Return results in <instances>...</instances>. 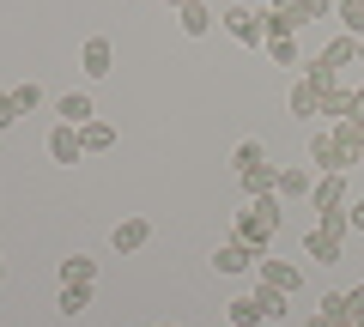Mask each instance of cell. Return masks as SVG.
<instances>
[{
  "label": "cell",
  "instance_id": "1",
  "mask_svg": "<svg viewBox=\"0 0 364 327\" xmlns=\"http://www.w3.org/2000/svg\"><path fill=\"white\" fill-rule=\"evenodd\" d=\"M273 231H279V194H261L249 200V212H237V243H249L255 255H267Z\"/></svg>",
  "mask_w": 364,
  "mask_h": 327
},
{
  "label": "cell",
  "instance_id": "2",
  "mask_svg": "<svg viewBox=\"0 0 364 327\" xmlns=\"http://www.w3.org/2000/svg\"><path fill=\"white\" fill-rule=\"evenodd\" d=\"M219 25L231 31V37L243 43V49H267V31H261V13H255V6H225V13H219Z\"/></svg>",
  "mask_w": 364,
  "mask_h": 327
},
{
  "label": "cell",
  "instance_id": "3",
  "mask_svg": "<svg viewBox=\"0 0 364 327\" xmlns=\"http://www.w3.org/2000/svg\"><path fill=\"white\" fill-rule=\"evenodd\" d=\"M49 157L61 164V170H73L79 157H85V140H79L73 121H55V128H49Z\"/></svg>",
  "mask_w": 364,
  "mask_h": 327
},
{
  "label": "cell",
  "instance_id": "4",
  "mask_svg": "<svg viewBox=\"0 0 364 327\" xmlns=\"http://www.w3.org/2000/svg\"><path fill=\"white\" fill-rule=\"evenodd\" d=\"M304 255H310L316 267H340V231H328V224H310V236H304Z\"/></svg>",
  "mask_w": 364,
  "mask_h": 327
},
{
  "label": "cell",
  "instance_id": "5",
  "mask_svg": "<svg viewBox=\"0 0 364 327\" xmlns=\"http://www.w3.org/2000/svg\"><path fill=\"white\" fill-rule=\"evenodd\" d=\"M255 279H261V285H273V291H286V297L304 285L298 267H291V261H273V255H261V261H255Z\"/></svg>",
  "mask_w": 364,
  "mask_h": 327
},
{
  "label": "cell",
  "instance_id": "6",
  "mask_svg": "<svg viewBox=\"0 0 364 327\" xmlns=\"http://www.w3.org/2000/svg\"><path fill=\"white\" fill-rule=\"evenodd\" d=\"M261 31H267V43H279V37H298V31H304V18L291 13V0H273L267 13H261Z\"/></svg>",
  "mask_w": 364,
  "mask_h": 327
},
{
  "label": "cell",
  "instance_id": "7",
  "mask_svg": "<svg viewBox=\"0 0 364 327\" xmlns=\"http://www.w3.org/2000/svg\"><path fill=\"white\" fill-rule=\"evenodd\" d=\"M310 164H316V170H352V164H346V157H340V145H334V133H328V128H316L310 133Z\"/></svg>",
  "mask_w": 364,
  "mask_h": 327
},
{
  "label": "cell",
  "instance_id": "8",
  "mask_svg": "<svg viewBox=\"0 0 364 327\" xmlns=\"http://www.w3.org/2000/svg\"><path fill=\"white\" fill-rule=\"evenodd\" d=\"M255 261H261V255L249 249V243H237V236H231V243H219V255H213V267H219L225 279H231V273H249Z\"/></svg>",
  "mask_w": 364,
  "mask_h": 327
},
{
  "label": "cell",
  "instance_id": "9",
  "mask_svg": "<svg viewBox=\"0 0 364 327\" xmlns=\"http://www.w3.org/2000/svg\"><path fill=\"white\" fill-rule=\"evenodd\" d=\"M146 236H152V224H146V218H122L116 231H109V249H116V255H134V249H146Z\"/></svg>",
  "mask_w": 364,
  "mask_h": 327
},
{
  "label": "cell",
  "instance_id": "10",
  "mask_svg": "<svg viewBox=\"0 0 364 327\" xmlns=\"http://www.w3.org/2000/svg\"><path fill=\"white\" fill-rule=\"evenodd\" d=\"M79 67H85V79H104L109 67H116V49H109V37H91L85 49H79Z\"/></svg>",
  "mask_w": 364,
  "mask_h": 327
},
{
  "label": "cell",
  "instance_id": "11",
  "mask_svg": "<svg viewBox=\"0 0 364 327\" xmlns=\"http://www.w3.org/2000/svg\"><path fill=\"white\" fill-rule=\"evenodd\" d=\"M352 61H358V37H346V31H340V37L328 43L322 55H316V67H328L334 79H340V67H352Z\"/></svg>",
  "mask_w": 364,
  "mask_h": 327
},
{
  "label": "cell",
  "instance_id": "12",
  "mask_svg": "<svg viewBox=\"0 0 364 327\" xmlns=\"http://www.w3.org/2000/svg\"><path fill=\"white\" fill-rule=\"evenodd\" d=\"M310 327H352V309H346V291H328V297L316 303Z\"/></svg>",
  "mask_w": 364,
  "mask_h": 327
},
{
  "label": "cell",
  "instance_id": "13",
  "mask_svg": "<svg viewBox=\"0 0 364 327\" xmlns=\"http://www.w3.org/2000/svg\"><path fill=\"white\" fill-rule=\"evenodd\" d=\"M225 315H231V327H267L273 315L261 309V297L249 291V297H237V303H225Z\"/></svg>",
  "mask_w": 364,
  "mask_h": 327
},
{
  "label": "cell",
  "instance_id": "14",
  "mask_svg": "<svg viewBox=\"0 0 364 327\" xmlns=\"http://www.w3.org/2000/svg\"><path fill=\"white\" fill-rule=\"evenodd\" d=\"M310 188H316L310 170H279V176H273V194H279V200H304Z\"/></svg>",
  "mask_w": 364,
  "mask_h": 327
},
{
  "label": "cell",
  "instance_id": "15",
  "mask_svg": "<svg viewBox=\"0 0 364 327\" xmlns=\"http://www.w3.org/2000/svg\"><path fill=\"white\" fill-rule=\"evenodd\" d=\"M316 97H322V116H328V121L358 116V92H340V85H328V92H316Z\"/></svg>",
  "mask_w": 364,
  "mask_h": 327
},
{
  "label": "cell",
  "instance_id": "16",
  "mask_svg": "<svg viewBox=\"0 0 364 327\" xmlns=\"http://www.w3.org/2000/svg\"><path fill=\"white\" fill-rule=\"evenodd\" d=\"M55 116H61V121H73V128H85V121L97 116V109H91V97H85V92H67L61 104H55Z\"/></svg>",
  "mask_w": 364,
  "mask_h": 327
},
{
  "label": "cell",
  "instance_id": "17",
  "mask_svg": "<svg viewBox=\"0 0 364 327\" xmlns=\"http://www.w3.org/2000/svg\"><path fill=\"white\" fill-rule=\"evenodd\" d=\"M176 25L188 31V37H207V31H213V13H207V0H188V6L176 13Z\"/></svg>",
  "mask_w": 364,
  "mask_h": 327
},
{
  "label": "cell",
  "instance_id": "18",
  "mask_svg": "<svg viewBox=\"0 0 364 327\" xmlns=\"http://www.w3.org/2000/svg\"><path fill=\"white\" fill-rule=\"evenodd\" d=\"M291 116H304V121H316V116H322V97H316V85H310V79H298V85H291Z\"/></svg>",
  "mask_w": 364,
  "mask_h": 327
},
{
  "label": "cell",
  "instance_id": "19",
  "mask_svg": "<svg viewBox=\"0 0 364 327\" xmlns=\"http://www.w3.org/2000/svg\"><path fill=\"white\" fill-rule=\"evenodd\" d=\"M79 140H85V152H109V145H116V128H109V121H97V116H91L85 128H79Z\"/></svg>",
  "mask_w": 364,
  "mask_h": 327
},
{
  "label": "cell",
  "instance_id": "20",
  "mask_svg": "<svg viewBox=\"0 0 364 327\" xmlns=\"http://www.w3.org/2000/svg\"><path fill=\"white\" fill-rule=\"evenodd\" d=\"M334 18H340V31H346V37H358V43H364V0H340Z\"/></svg>",
  "mask_w": 364,
  "mask_h": 327
},
{
  "label": "cell",
  "instance_id": "21",
  "mask_svg": "<svg viewBox=\"0 0 364 327\" xmlns=\"http://www.w3.org/2000/svg\"><path fill=\"white\" fill-rule=\"evenodd\" d=\"M97 279V261L91 255H73V261H61V285H91Z\"/></svg>",
  "mask_w": 364,
  "mask_h": 327
},
{
  "label": "cell",
  "instance_id": "22",
  "mask_svg": "<svg viewBox=\"0 0 364 327\" xmlns=\"http://www.w3.org/2000/svg\"><path fill=\"white\" fill-rule=\"evenodd\" d=\"M273 176H279V170H273V164H255V170H243V194H249V200L273 194Z\"/></svg>",
  "mask_w": 364,
  "mask_h": 327
},
{
  "label": "cell",
  "instance_id": "23",
  "mask_svg": "<svg viewBox=\"0 0 364 327\" xmlns=\"http://www.w3.org/2000/svg\"><path fill=\"white\" fill-rule=\"evenodd\" d=\"M85 303H91V285H61V297H55V309H61L67 321H73V315L85 309Z\"/></svg>",
  "mask_w": 364,
  "mask_h": 327
},
{
  "label": "cell",
  "instance_id": "24",
  "mask_svg": "<svg viewBox=\"0 0 364 327\" xmlns=\"http://www.w3.org/2000/svg\"><path fill=\"white\" fill-rule=\"evenodd\" d=\"M255 164H267V145H261V140H243V145H237V176L255 170Z\"/></svg>",
  "mask_w": 364,
  "mask_h": 327
},
{
  "label": "cell",
  "instance_id": "25",
  "mask_svg": "<svg viewBox=\"0 0 364 327\" xmlns=\"http://www.w3.org/2000/svg\"><path fill=\"white\" fill-rule=\"evenodd\" d=\"M267 61H273V67H298V37H279V43H267Z\"/></svg>",
  "mask_w": 364,
  "mask_h": 327
},
{
  "label": "cell",
  "instance_id": "26",
  "mask_svg": "<svg viewBox=\"0 0 364 327\" xmlns=\"http://www.w3.org/2000/svg\"><path fill=\"white\" fill-rule=\"evenodd\" d=\"M13 104H18V116H31V109L43 104V85H31V79H25V85H13Z\"/></svg>",
  "mask_w": 364,
  "mask_h": 327
},
{
  "label": "cell",
  "instance_id": "27",
  "mask_svg": "<svg viewBox=\"0 0 364 327\" xmlns=\"http://www.w3.org/2000/svg\"><path fill=\"white\" fill-rule=\"evenodd\" d=\"M291 13L310 25V18H328V13H334V0H291Z\"/></svg>",
  "mask_w": 364,
  "mask_h": 327
},
{
  "label": "cell",
  "instance_id": "28",
  "mask_svg": "<svg viewBox=\"0 0 364 327\" xmlns=\"http://www.w3.org/2000/svg\"><path fill=\"white\" fill-rule=\"evenodd\" d=\"M0 128H18V104H13V92H0Z\"/></svg>",
  "mask_w": 364,
  "mask_h": 327
},
{
  "label": "cell",
  "instance_id": "29",
  "mask_svg": "<svg viewBox=\"0 0 364 327\" xmlns=\"http://www.w3.org/2000/svg\"><path fill=\"white\" fill-rule=\"evenodd\" d=\"M346 231L364 236V200H346Z\"/></svg>",
  "mask_w": 364,
  "mask_h": 327
},
{
  "label": "cell",
  "instance_id": "30",
  "mask_svg": "<svg viewBox=\"0 0 364 327\" xmlns=\"http://www.w3.org/2000/svg\"><path fill=\"white\" fill-rule=\"evenodd\" d=\"M346 309H352V321L364 315V285H352V291H346Z\"/></svg>",
  "mask_w": 364,
  "mask_h": 327
},
{
  "label": "cell",
  "instance_id": "31",
  "mask_svg": "<svg viewBox=\"0 0 364 327\" xmlns=\"http://www.w3.org/2000/svg\"><path fill=\"white\" fill-rule=\"evenodd\" d=\"M164 6H170V13H182V6H188V0H164Z\"/></svg>",
  "mask_w": 364,
  "mask_h": 327
},
{
  "label": "cell",
  "instance_id": "32",
  "mask_svg": "<svg viewBox=\"0 0 364 327\" xmlns=\"http://www.w3.org/2000/svg\"><path fill=\"white\" fill-rule=\"evenodd\" d=\"M0 279H6V261H0Z\"/></svg>",
  "mask_w": 364,
  "mask_h": 327
},
{
  "label": "cell",
  "instance_id": "33",
  "mask_svg": "<svg viewBox=\"0 0 364 327\" xmlns=\"http://www.w3.org/2000/svg\"><path fill=\"white\" fill-rule=\"evenodd\" d=\"M358 61H364V43H358Z\"/></svg>",
  "mask_w": 364,
  "mask_h": 327
},
{
  "label": "cell",
  "instance_id": "34",
  "mask_svg": "<svg viewBox=\"0 0 364 327\" xmlns=\"http://www.w3.org/2000/svg\"><path fill=\"white\" fill-rule=\"evenodd\" d=\"M358 327H364V315H358Z\"/></svg>",
  "mask_w": 364,
  "mask_h": 327
}]
</instances>
